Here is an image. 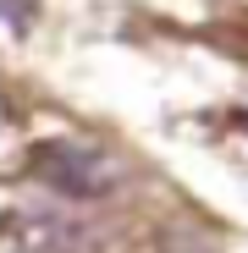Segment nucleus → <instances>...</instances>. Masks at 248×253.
Wrapping results in <instances>:
<instances>
[{
    "label": "nucleus",
    "mask_w": 248,
    "mask_h": 253,
    "mask_svg": "<svg viewBox=\"0 0 248 253\" xmlns=\"http://www.w3.org/2000/svg\"><path fill=\"white\" fill-rule=\"evenodd\" d=\"M28 171L39 182H50L55 193L77 198V204H94V198H110L121 182H127V165H121L110 149L89 143V138H50L28 154Z\"/></svg>",
    "instance_id": "obj_1"
},
{
    "label": "nucleus",
    "mask_w": 248,
    "mask_h": 253,
    "mask_svg": "<svg viewBox=\"0 0 248 253\" xmlns=\"http://www.w3.org/2000/svg\"><path fill=\"white\" fill-rule=\"evenodd\" d=\"M6 237L17 253H105V231L61 215V209H11L6 215Z\"/></svg>",
    "instance_id": "obj_2"
},
{
    "label": "nucleus",
    "mask_w": 248,
    "mask_h": 253,
    "mask_svg": "<svg viewBox=\"0 0 248 253\" xmlns=\"http://www.w3.org/2000/svg\"><path fill=\"white\" fill-rule=\"evenodd\" d=\"M232 121H237V126H243V132H248V110H237V116H232Z\"/></svg>",
    "instance_id": "obj_3"
}]
</instances>
